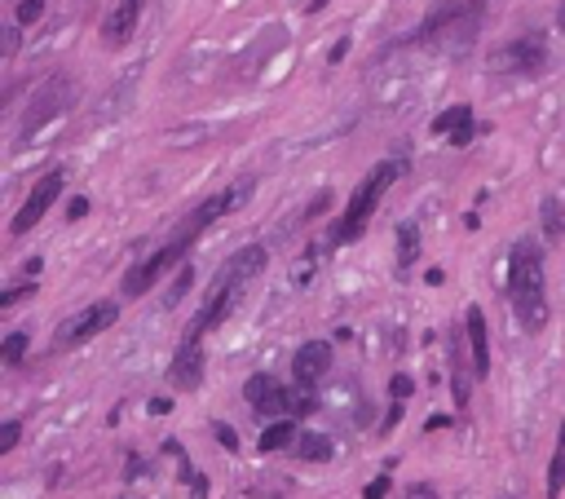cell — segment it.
Listing matches in <instances>:
<instances>
[{"label":"cell","mask_w":565,"mask_h":499,"mask_svg":"<svg viewBox=\"0 0 565 499\" xmlns=\"http://www.w3.org/2000/svg\"><path fill=\"white\" fill-rule=\"evenodd\" d=\"M265 248L252 244V248H239L225 265H221V274H216V283H212V292H207L204 309L190 318V327H186V336H195V341H204L207 332H216L225 318H230V309L239 305V292L248 288V279H257L260 270H265Z\"/></svg>","instance_id":"6da1fadb"},{"label":"cell","mask_w":565,"mask_h":499,"mask_svg":"<svg viewBox=\"0 0 565 499\" xmlns=\"http://www.w3.org/2000/svg\"><path fill=\"white\" fill-rule=\"evenodd\" d=\"M508 300H513L516 323L525 332L548 327V292H543V252L539 244L521 239L508 256Z\"/></svg>","instance_id":"7a4b0ae2"},{"label":"cell","mask_w":565,"mask_h":499,"mask_svg":"<svg viewBox=\"0 0 565 499\" xmlns=\"http://www.w3.org/2000/svg\"><path fill=\"white\" fill-rule=\"evenodd\" d=\"M481 22V0H437L433 13L415 27V45H433V49H468Z\"/></svg>","instance_id":"3957f363"},{"label":"cell","mask_w":565,"mask_h":499,"mask_svg":"<svg viewBox=\"0 0 565 499\" xmlns=\"http://www.w3.org/2000/svg\"><path fill=\"white\" fill-rule=\"evenodd\" d=\"M398 182V164H375L366 177H362L358 186H354V200H349V208H345V217H340V226H336V244H354V239H362V230H366V221L375 217V208H380V200H384V191Z\"/></svg>","instance_id":"277c9868"},{"label":"cell","mask_w":565,"mask_h":499,"mask_svg":"<svg viewBox=\"0 0 565 499\" xmlns=\"http://www.w3.org/2000/svg\"><path fill=\"white\" fill-rule=\"evenodd\" d=\"M195 248V239H186V235H172L168 244L159 252H151L146 261H137L128 274H124V297H142V292H151L154 283L168 274V270H177L181 261H186V252Z\"/></svg>","instance_id":"5b68a950"},{"label":"cell","mask_w":565,"mask_h":499,"mask_svg":"<svg viewBox=\"0 0 565 499\" xmlns=\"http://www.w3.org/2000/svg\"><path fill=\"white\" fill-rule=\"evenodd\" d=\"M243 394H248V406H252L257 415H301V411H309V406H313L309 398L292 394V389H287L283 380H274L269 371H257V376H248Z\"/></svg>","instance_id":"8992f818"},{"label":"cell","mask_w":565,"mask_h":499,"mask_svg":"<svg viewBox=\"0 0 565 499\" xmlns=\"http://www.w3.org/2000/svg\"><path fill=\"white\" fill-rule=\"evenodd\" d=\"M75 80L71 76H49L40 89H36V98L27 106V115H22V138H31L36 129H45L49 120H57L62 111H71V102H75Z\"/></svg>","instance_id":"52a82bcc"},{"label":"cell","mask_w":565,"mask_h":499,"mask_svg":"<svg viewBox=\"0 0 565 499\" xmlns=\"http://www.w3.org/2000/svg\"><path fill=\"white\" fill-rule=\"evenodd\" d=\"M115 318H119V305H115V300H98V305H89V309L71 314V318L57 327L53 350H75V345H84V341L102 336L106 327H115Z\"/></svg>","instance_id":"ba28073f"},{"label":"cell","mask_w":565,"mask_h":499,"mask_svg":"<svg viewBox=\"0 0 565 499\" xmlns=\"http://www.w3.org/2000/svg\"><path fill=\"white\" fill-rule=\"evenodd\" d=\"M490 67H499L508 76H539L548 67V45H543V36H521V40H513V45H504L495 53Z\"/></svg>","instance_id":"9c48e42d"},{"label":"cell","mask_w":565,"mask_h":499,"mask_svg":"<svg viewBox=\"0 0 565 499\" xmlns=\"http://www.w3.org/2000/svg\"><path fill=\"white\" fill-rule=\"evenodd\" d=\"M62 182H66L62 173H45V177L36 182V191L27 195V203L18 208V217H13V226H9V230H13V235H27V230H31V226H36V221H40V217L53 208V200L62 195Z\"/></svg>","instance_id":"30bf717a"},{"label":"cell","mask_w":565,"mask_h":499,"mask_svg":"<svg viewBox=\"0 0 565 499\" xmlns=\"http://www.w3.org/2000/svg\"><path fill=\"white\" fill-rule=\"evenodd\" d=\"M331 371V345L327 341H305L292 358V380L296 389H318V380Z\"/></svg>","instance_id":"8fae6325"},{"label":"cell","mask_w":565,"mask_h":499,"mask_svg":"<svg viewBox=\"0 0 565 499\" xmlns=\"http://www.w3.org/2000/svg\"><path fill=\"white\" fill-rule=\"evenodd\" d=\"M168 380H172L181 394L199 389V380H204V341H195V336H181L177 358H172V367H168Z\"/></svg>","instance_id":"7c38bea8"},{"label":"cell","mask_w":565,"mask_h":499,"mask_svg":"<svg viewBox=\"0 0 565 499\" xmlns=\"http://www.w3.org/2000/svg\"><path fill=\"white\" fill-rule=\"evenodd\" d=\"M142 4H146V0H119V4L106 13V22H102V45L106 49H119V45L133 40L137 18H142Z\"/></svg>","instance_id":"4fadbf2b"},{"label":"cell","mask_w":565,"mask_h":499,"mask_svg":"<svg viewBox=\"0 0 565 499\" xmlns=\"http://www.w3.org/2000/svg\"><path fill=\"white\" fill-rule=\"evenodd\" d=\"M463 336L472 345V376L486 380L490 376V332H486V314L477 305H468V314H463Z\"/></svg>","instance_id":"5bb4252c"},{"label":"cell","mask_w":565,"mask_h":499,"mask_svg":"<svg viewBox=\"0 0 565 499\" xmlns=\"http://www.w3.org/2000/svg\"><path fill=\"white\" fill-rule=\"evenodd\" d=\"M292 442H301V429H296V420H292V415H283V420H274V424L260 433L257 447L265 450V455H274V450H287Z\"/></svg>","instance_id":"9a60e30c"},{"label":"cell","mask_w":565,"mask_h":499,"mask_svg":"<svg viewBox=\"0 0 565 499\" xmlns=\"http://www.w3.org/2000/svg\"><path fill=\"white\" fill-rule=\"evenodd\" d=\"M468 362H463V345H460V332L451 336V398H455V406H468Z\"/></svg>","instance_id":"2e32d148"},{"label":"cell","mask_w":565,"mask_h":499,"mask_svg":"<svg viewBox=\"0 0 565 499\" xmlns=\"http://www.w3.org/2000/svg\"><path fill=\"white\" fill-rule=\"evenodd\" d=\"M565 491V424L557 429V450H552V464H548V499H561Z\"/></svg>","instance_id":"e0dca14e"},{"label":"cell","mask_w":565,"mask_h":499,"mask_svg":"<svg viewBox=\"0 0 565 499\" xmlns=\"http://www.w3.org/2000/svg\"><path fill=\"white\" fill-rule=\"evenodd\" d=\"M415 256H419V226L407 221V226H398V265H402V270H411Z\"/></svg>","instance_id":"ac0fdd59"},{"label":"cell","mask_w":565,"mask_h":499,"mask_svg":"<svg viewBox=\"0 0 565 499\" xmlns=\"http://www.w3.org/2000/svg\"><path fill=\"white\" fill-rule=\"evenodd\" d=\"M543 235L557 244L565 239V208H561V195H548L543 200Z\"/></svg>","instance_id":"d6986e66"},{"label":"cell","mask_w":565,"mask_h":499,"mask_svg":"<svg viewBox=\"0 0 565 499\" xmlns=\"http://www.w3.org/2000/svg\"><path fill=\"white\" fill-rule=\"evenodd\" d=\"M296 450H301V459H331V438L327 433H301V442H296Z\"/></svg>","instance_id":"ffe728a7"},{"label":"cell","mask_w":565,"mask_h":499,"mask_svg":"<svg viewBox=\"0 0 565 499\" xmlns=\"http://www.w3.org/2000/svg\"><path fill=\"white\" fill-rule=\"evenodd\" d=\"M22 353H27V332H9V336L0 341V358H4L9 367H18Z\"/></svg>","instance_id":"44dd1931"},{"label":"cell","mask_w":565,"mask_h":499,"mask_svg":"<svg viewBox=\"0 0 565 499\" xmlns=\"http://www.w3.org/2000/svg\"><path fill=\"white\" fill-rule=\"evenodd\" d=\"M472 129H477V124H472V106H463L460 124L451 129V147H468V142H472Z\"/></svg>","instance_id":"7402d4cb"},{"label":"cell","mask_w":565,"mask_h":499,"mask_svg":"<svg viewBox=\"0 0 565 499\" xmlns=\"http://www.w3.org/2000/svg\"><path fill=\"white\" fill-rule=\"evenodd\" d=\"M190 283H195V274H190V270H181V274H177V283L168 288V297H163V305H177V300H181L186 292H190Z\"/></svg>","instance_id":"603a6c76"},{"label":"cell","mask_w":565,"mask_h":499,"mask_svg":"<svg viewBox=\"0 0 565 499\" xmlns=\"http://www.w3.org/2000/svg\"><path fill=\"white\" fill-rule=\"evenodd\" d=\"M460 115H463V106H451V111H442V115L433 120V133H451V129L460 124Z\"/></svg>","instance_id":"cb8c5ba5"},{"label":"cell","mask_w":565,"mask_h":499,"mask_svg":"<svg viewBox=\"0 0 565 499\" xmlns=\"http://www.w3.org/2000/svg\"><path fill=\"white\" fill-rule=\"evenodd\" d=\"M389 389H393V398H398V402H407V398H411V389H415V380L407 376V371H398V376L389 380Z\"/></svg>","instance_id":"d4e9b609"},{"label":"cell","mask_w":565,"mask_h":499,"mask_svg":"<svg viewBox=\"0 0 565 499\" xmlns=\"http://www.w3.org/2000/svg\"><path fill=\"white\" fill-rule=\"evenodd\" d=\"M45 13V0H18V22H36Z\"/></svg>","instance_id":"484cf974"},{"label":"cell","mask_w":565,"mask_h":499,"mask_svg":"<svg viewBox=\"0 0 565 499\" xmlns=\"http://www.w3.org/2000/svg\"><path fill=\"white\" fill-rule=\"evenodd\" d=\"M212 429H216V442H221V447H225V450H239V433H234V429H230L225 420H216Z\"/></svg>","instance_id":"4316f807"},{"label":"cell","mask_w":565,"mask_h":499,"mask_svg":"<svg viewBox=\"0 0 565 499\" xmlns=\"http://www.w3.org/2000/svg\"><path fill=\"white\" fill-rule=\"evenodd\" d=\"M18 438H22V424L9 420V424H4V438H0V455H9V450L18 447Z\"/></svg>","instance_id":"83f0119b"},{"label":"cell","mask_w":565,"mask_h":499,"mask_svg":"<svg viewBox=\"0 0 565 499\" xmlns=\"http://www.w3.org/2000/svg\"><path fill=\"white\" fill-rule=\"evenodd\" d=\"M384 495H389V473H380V477L362 491V499H384Z\"/></svg>","instance_id":"f1b7e54d"},{"label":"cell","mask_w":565,"mask_h":499,"mask_svg":"<svg viewBox=\"0 0 565 499\" xmlns=\"http://www.w3.org/2000/svg\"><path fill=\"white\" fill-rule=\"evenodd\" d=\"M84 212H89V200H84V195H75V200L66 203V217H71V221H80Z\"/></svg>","instance_id":"f546056e"},{"label":"cell","mask_w":565,"mask_h":499,"mask_svg":"<svg viewBox=\"0 0 565 499\" xmlns=\"http://www.w3.org/2000/svg\"><path fill=\"white\" fill-rule=\"evenodd\" d=\"M407 499H437V491L428 482H415V486H407Z\"/></svg>","instance_id":"4dcf8cb0"},{"label":"cell","mask_w":565,"mask_h":499,"mask_svg":"<svg viewBox=\"0 0 565 499\" xmlns=\"http://www.w3.org/2000/svg\"><path fill=\"white\" fill-rule=\"evenodd\" d=\"M31 292H36V288H27V283H22V288H13V292H4V297H0V305L9 309V305H18V300H22V297H31Z\"/></svg>","instance_id":"1f68e13d"},{"label":"cell","mask_w":565,"mask_h":499,"mask_svg":"<svg viewBox=\"0 0 565 499\" xmlns=\"http://www.w3.org/2000/svg\"><path fill=\"white\" fill-rule=\"evenodd\" d=\"M190 495H195V499H207V477H190Z\"/></svg>","instance_id":"d6a6232c"},{"label":"cell","mask_w":565,"mask_h":499,"mask_svg":"<svg viewBox=\"0 0 565 499\" xmlns=\"http://www.w3.org/2000/svg\"><path fill=\"white\" fill-rule=\"evenodd\" d=\"M345 53H349V40H336L331 45V62H345Z\"/></svg>","instance_id":"836d02e7"},{"label":"cell","mask_w":565,"mask_h":499,"mask_svg":"<svg viewBox=\"0 0 565 499\" xmlns=\"http://www.w3.org/2000/svg\"><path fill=\"white\" fill-rule=\"evenodd\" d=\"M151 411H154V415H168V411H172V398H154Z\"/></svg>","instance_id":"e575fe53"},{"label":"cell","mask_w":565,"mask_h":499,"mask_svg":"<svg viewBox=\"0 0 565 499\" xmlns=\"http://www.w3.org/2000/svg\"><path fill=\"white\" fill-rule=\"evenodd\" d=\"M322 4H327V0H309V13H318V9H322Z\"/></svg>","instance_id":"d590c367"},{"label":"cell","mask_w":565,"mask_h":499,"mask_svg":"<svg viewBox=\"0 0 565 499\" xmlns=\"http://www.w3.org/2000/svg\"><path fill=\"white\" fill-rule=\"evenodd\" d=\"M557 27H561V31H565V4H561V13H557Z\"/></svg>","instance_id":"8d00e7d4"}]
</instances>
